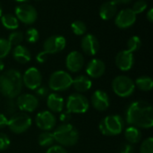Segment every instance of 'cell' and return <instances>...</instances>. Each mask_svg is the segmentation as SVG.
<instances>
[{
	"mask_svg": "<svg viewBox=\"0 0 153 153\" xmlns=\"http://www.w3.org/2000/svg\"><path fill=\"white\" fill-rule=\"evenodd\" d=\"M24 39L23 33L19 31V30H14L12 33L9 34L7 40L9 41V43L11 44V46H17V45H21V43L22 42Z\"/></svg>",
	"mask_w": 153,
	"mask_h": 153,
	"instance_id": "cell-29",
	"label": "cell"
},
{
	"mask_svg": "<svg viewBox=\"0 0 153 153\" xmlns=\"http://www.w3.org/2000/svg\"><path fill=\"white\" fill-rule=\"evenodd\" d=\"M53 136L55 142L58 143L60 145L71 147L77 143L79 140V132L71 124L65 123L55 129Z\"/></svg>",
	"mask_w": 153,
	"mask_h": 153,
	"instance_id": "cell-3",
	"label": "cell"
},
{
	"mask_svg": "<svg viewBox=\"0 0 153 153\" xmlns=\"http://www.w3.org/2000/svg\"><path fill=\"white\" fill-rule=\"evenodd\" d=\"M125 137L128 143L130 144H136L142 139V133L139 128L135 126H129L125 131Z\"/></svg>",
	"mask_w": 153,
	"mask_h": 153,
	"instance_id": "cell-24",
	"label": "cell"
},
{
	"mask_svg": "<svg viewBox=\"0 0 153 153\" xmlns=\"http://www.w3.org/2000/svg\"><path fill=\"white\" fill-rule=\"evenodd\" d=\"M39 33L35 28H29L25 32V39L29 43H36L39 40Z\"/></svg>",
	"mask_w": 153,
	"mask_h": 153,
	"instance_id": "cell-32",
	"label": "cell"
},
{
	"mask_svg": "<svg viewBox=\"0 0 153 153\" xmlns=\"http://www.w3.org/2000/svg\"><path fill=\"white\" fill-rule=\"evenodd\" d=\"M32 124V120L25 112H16L8 119L7 126L14 134H22L26 132Z\"/></svg>",
	"mask_w": 153,
	"mask_h": 153,
	"instance_id": "cell-7",
	"label": "cell"
},
{
	"mask_svg": "<svg viewBox=\"0 0 153 153\" xmlns=\"http://www.w3.org/2000/svg\"><path fill=\"white\" fill-rule=\"evenodd\" d=\"M141 46H142L141 39L138 36H133L127 41V49L126 50L134 53V52L137 51L138 49H140Z\"/></svg>",
	"mask_w": 153,
	"mask_h": 153,
	"instance_id": "cell-30",
	"label": "cell"
},
{
	"mask_svg": "<svg viewBox=\"0 0 153 153\" xmlns=\"http://www.w3.org/2000/svg\"><path fill=\"white\" fill-rule=\"evenodd\" d=\"M18 107L16 104V100L14 99H8L5 102V112L8 116H13L16 113Z\"/></svg>",
	"mask_w": 153,
	"mask_h": 153,
	"instance_id": "cell-34",
	"label": "cell"
},
{
	"mask_svg": "<svg viewBox=\"0 0 153 153\" xmlns=\"http://www.w3.org/2000/svg\"><path fill=\"white\" fill-rule=\"evenodd\" d=\"M47 105L50 112L60 113L64 109L65 101L64 99L57 93H51L47 97Z\"/></svg>",
	"mask_w": 153,
	"mask_h": 153,
	"instance_id": "cell-21",
	"label": "cell"
},
{
	"mask_svg": "<svg viewBox=\"0 0 153 153\" xmlns=\"http://www.w3.org/2000/svg\"><path fill=\"white\" fill-rule=\"evenodd\" d=\"M47 57H48V54L45 51H41L36 56V60L39 64H44L47 61Z\"/></svg>",
	"mask_w": 153,
	"mask_h": 153,
	"instance_id": "cell-41",
	"label": "cell"
},
{
	"mask_svg": "<svg viewBox=\"0 0 153 153\" xmlns=\"http://www.w3.org/2000/svg\"><path fill=\"white\" fill-rule=\"evenodd\" d=\"M106 71V65L105 63L97 58L91 59L86 66V73L88 77L91 78H100L101 77Z\"/></svg>",
	"mask_w": 153,
	"mask_h": 153,
	"instance_id": "cell-19",
	"label": "cell"
},
{
	"mask_svg": "<svg viewBox=\"0 0 153 153\" xmlns=\"http://www.w3.org/2000/svg\"><path fill=\"white\" fill-rule=\"evenodd\" d=\"M66 46V39L60 35H53L48 37L43 44V51L48 55L56 54L65 49Z\"/></svg>",
	"mask_w": 153,
	"mask_h": 153,
	"instance_id": "cell-10",
	"label": "cell"
},
{
	"mask_svg": "<svg viewBox=\"0 0 153 153\" xmlns=\"http://www.w3.org/2000/svg\"><path fill=\"white\" fill-rule=\"evenodd\" d=\"M84 65V58L79 51H72L65 59L66 68L72 73H77L82 70Z\"/></svg>",
	"mask_w": 153,
	"mask_h": 153,
	"instance_id": "cell-17",
	"label": "cell"
},
{
	"mask_svg": "<svg viewBox=\"0 0 153 153\" xmlns=\"http://www.w3.org/2000/svg\"><path fill=\"white\" fill-rule=\"evenodd\" d=\"M112 89L117 96L121 98H127L134 93L135 84L130 77L126 75H118L115 77L112 82Z\"/></svg>",
	"mask_w": 153,
	"mask_h": 153,
	"instance_id": "cell-6",
	"label": "cell"
},
{
	"mask_svg": "<svg viewBox=\"0 0 153 153\" xmlns=\"http://www.w3.org/2000/svg\"><path fill=\"white\" fill-rule=\"evenodd\" d=\"M14 13L18 21L27 25L34 23L38 18L37 10L32 5L25 3L17 5L14 9Z\"/></svg>",
	"mask_w": 153,
	"mask_h": 153,
	"instance_id": "cell-9",
	"label": "cell"
},
{
	"mask_svg": "<svg viewBox=\"0 0 153 153\" xmlns=\"http://www.w3.org/2000/svg\"><path fill=\"white\" fill-rule=\"evenodd\" d=\"M134 64V54L128 50H122L116 56V65L123 72H127L132 69Z\"/></svg>",
	"mask_w": 153,
	"mask_h": 153,
	"instance_id": "cell-18",
	"label": "cell"
},
{
	"mask_svg": "<svg viewBox=\"0 0 153 153\" xmlns=\"http://www.w3.org/2000/svg\"><path fill=\"white\" fill-rule=\"evenodd\" d=\"M11 49H12V46L9 43V41L5 39L0 38V59L7 56Z\"/></svg>",
	"mask_w": 153,
	"mask_h": 153,
	"instance_id": "cell-31",
	"label": "cell"
},
{
	"mask_svg": "<svg viewBox=\"0 0 153 153\" xmlns=\"http://www.w3.org/2000/svg\"><path fill=\"white\" fill-rule=\"evenodd\" d=\"M18 109L22 112H33L39 107V99L30 93L19 95L16 100Z\"/></svg>",
	"mask_w": 153,
	"mask_h": 153,
	"instance_id": "cell-12",
	"label": "cell"
},
{
	"mask_svg": "<svg viewBox=\"0 0 153 153\" xmlns=\"http://www.w3.org/2000/svg\"><path fill=\"white\" fill-rule=\"evenodd\" d=\"M146 18H147V20L150 22H153V9L152 8H151L148 12H147V13H146Z\"/></svg>",
	"mask_w": 153,
	"mask_h": 153,
	"instance_id": "cell-43",
	"label": "cell"
},
{
	"mask_svg": "<svg viewBox=\"0 0 153 153\" xmlns=\"http://www.w3.org/2000/svg\"><path fill=\"white\" fill-rule=\"evenodd\" d=\"M117 4H128L132 0H114Z\"/></svg>",
	"mask_w": 153,
	"mask_h": 153,
	"instance_id": "cell-44",
	"label": "cell"
},
{
	"mask_svg": "<svg viewBox=\"0 0 153 153\" xmlns=\"http://www.w3.org/2000/svg\"><path fill=\"white\" fill-rule=\"evenodd\" d=\"M147 7H148V4H147V2H146L145 0H138V1H136V2L134 4L133 8H131V9H132V10L134 12V13L137 15V14H139V13H143V12L146 10Z\"/></svg>",
	"mask_w": 153,
	"mask_h": 153,
	"instance_id": "cell-35",
	"label": "cell"
},
{
	"mask_svg": "<svg viewBox=\"0 0 153 153\" xmlns=\"http://www.w3.org/2000/svg\"><path fill=\"white\" fill-rule=\"evenodd\" d=\"M91 102L93 108L98 111H106L110 105L108 93L102 90H97L92 93Z\"/></svg>",
	"mask_w": 153,
	"mask_h": 153,
	"instance_id": "cell-15",
	"label": "cell"
},
{
	"mask_svg": "<svg viewBox=\"0 0 153 153\" xmlns=\"http://www.w3.org/2000/svg\"><path fill=\"white\" fill-rule=\"evenodd\" d=\"M2 13H3V9H2V6H1V4H0V18H1V16L3 15Z\"/></svg>",
	"mask_w": 153,
	"mask_h": 153,
	"instance_id": "cell-47",
	"label": "cell"
},
{
	"mask_svg": "<svg viewBox=\"0 0 153 153\" xmlns=\"http://www.w3.org/2000/svg\"><path fill=\"white\" fill-rule=\"evenodd\" d=\"M140 153H153L152 137H149L142 143L140 147Z\"/></svg>",
	"mask_w": 153,
	"mask_h": 153,
	"instance_id": "cell-33",
	"label": "cell"
},
{
	"mask_svg": "<svg viewBox=\"0 0 153 153\" xmlns=\"http://www.w3.org/2000/svg\"><path fill=\"white\" fill-rule=\"evenodd\" d=\"M22 78V84L25 85L26 88L30 90H36L41 85L42 76L40 72L36 67H30L28 68L23 75Z\"/></svg>",
	"mask_w": 153,
	"mask_h": 153,
	"instance_id": "cell-11",
	"label": "cell"
},
{
	"mask_svg": "<svg viewBox=\"0 0 153 153\" xmlns=\"http://www.w3.org/2000/svg\"><path fill=\"white\" fill-rule=\"evenodd\" d=\"M7 124H8V119L6 116L4 114L0 113V128H4L7 126Z\"/></svg>",
	"mask_w": 153,
	"mask_h": 153,
	"instance_id": "cell-42",
	"label": "cell"
},
{
	"mask_svg": "<svg viewBox=\"0 0 153 153\" xmlns=\"http://www.w3.org/2000/svg\"><path fill=\"white\" fill-rule=\"evenodd\" d=\"M117 13V4L114 0H109L101 4L100 8V17L104 21H108L116 16Z\"/></svg>",
	"mask_w": 153,
	"mask_h": 153,
	"instance_id": "cell-20",
	"label": "cell"
},
{
	"mask_svg": "<svg viewBox=\"0 0 153 153\" xmlns=\"http://www.w3.org/2000/svg\"><path fill=\"white\" fill-rule=\"evenodd\" d=\"M10 143L11 142L9 137L4 133H0V151L7 149L8 146L10 145Z\"/></svg>",
	"mask_w": 153,
	"mask_h": 153,
	"instance_id": "cell-37",
	"label": "cell"
},
{
	"mask_svg": "<svg viewBox=\"0 0 153 153\" xmlns=\"http://www.w3.org/2000/svg\"><path fill=\"white\" fill-rule=\"evenodd\" d=\"M35 93H36V97L38 99H45L48 96L49 90L46 86H39V88H37L35 90Z\"/></svg>",
	"mask_w": 153,
	"mask_h": 153,
	"instance_id": "cell-36",
	"label": "cell"
},
{
	"mask_svg": "<svg viewBox=\"0 0 153 153\" xmlns=\"http://www.w3.org/2000/svg\"><path fill=\"white\" fill-rule=\"evenodd\" d=\"M73 83L72 76L65 71L58 70L54 72L48 80V87L55 91H64L68 90Z\"/></svg>",
	"mask_w": 153,
	"mask_h": 153,
	"instance_id": "cell-5",
	"label": "cell"
},
{
	"mask_svg": "<svg viewBox=\"0 0 153 153\" xmlns=\"http://www.w3.org/2000/svg\"><path fill=\"white\" fill-rule=\"evenodd\" d=\"M22 89V78L16 69H9L0 74V92L7 99H15Z\"/></svg>",
	"mask_w": 153,
	"mask_h": 153,
	"instance_id": "cell-2",
	"label": "cell"
},
{
	"mask_svg": "<svg viewBox=\"0 0 153 153\" xmlns=\"http://www.w3.org/2000/svg\"><path fill=\"white\" fill-rule=\"evenodd\" d=\"M4 65L2 59H0V73L4 70Z\"/></svg>",
	"mask_w": 153,
	"mask_h": 153,
	"instance_id": "cell-45",
	"label": "cell"
},
{
	"mask_svg": "<svg viewBox=\"0 0 153 153\" xmlns=\"http://www.w3.org/2000/svg\"><path fill=\"white\" fill-rule=\"evenodd\" d=\"M90 108L88 99L81 93L71 94L66 102V110L71 114H82Z\"/></svg>",
	"mask_w": 153,
	"mask_h": 153,
	"instance_id": "cell-8",
	"label": "cell"
},
{
	"mask_svg": "<svg viewBox=\"0 0 153 153\" xmlns=\"http://www.w3.org/2000/svg\"><path fill=\"white\" fill-rule=\"evenodd\" d=\"M118 153H134V148L130 143H124L120 147Z\"/></svg>",
	"mask_w": 153,
	"mask_h": 153,
	"instance_id": "cell-39",
	"label": "cell"
},
{
	"mask_svg": "<svg viewBox=\"0 0 153 153\" xmlns=\"http://www.w3.org/2000/svg\"><path fill=\"white\" fill-rule=\"evenodd\" d=\"M13 57L16 62L20 64H26L30 62L31 55L30 50L26 47L22 45H17L13 49Z\"/></svg>",
	"mask_w": 153,
	"mask_h": 153,
	"instance_id": "cell-22",
	"label": "cell"
},
{
	"mask_svg": "<svg viewBox=\"0 0 153 153\" xmlns=\"http://www.w3.org/2000/svg\"><path fill=\"white\" fill-rule=\"evenodd\" d=\"M71 29H72V31L77 36L84 35L87 31V26L82 21H74V22H72Z\"/></svg>",
	"mask_w": 153,
	"mask_h": 153,
	"instance_id": "cell-28",
	"label": "cell"
},
{
	"mask_svg": "<svg viewBox=\"0 0 153 153\" xmlns=\"http://www.w3.org/2000/svg\"><path fill=\"white\" fill-rule=\"evenodd\" d=\"M81 47L82 51L86 55L94 56L100 50V42L93 34L88 33L86 35H83L81 41Z\"/></svg>",
	"mask_w": 153,
	"mask_h": 153,
	"instance_id": "cell-16",
	"label": "cell"
},
{
	"mask_svg": "<svg viewBox=\"0 0 153 153\" xmlns=\"http://www.w3.org/2000/svg\"><path fill=\"white\" fill-rule=\"evenodd\" d=\"M1 22L3 26L7 30H16L19 26V21L16 16L6 13L1 16Z\"/></svg>",
	"mask_w": 153,
	"mask_h": 153,
	"instance_id": "cell-26",
	"label": "cell"
},
{
	"mask_svg": "<svg viewBox=\"0 0 153 153\" xmlns=\"http://www.w3.org/2000/svg\"><path fill=\"white\" fill-rule=\"evenodd\" d=\"M72 86L74 88V90L78 92H85L88 91L91 86H92V82L91 80L86 76V75H79L76 78L73 79V83Z\"/></svg>",
	"mask_w": 153,
	"mask_h": 153,
	"instance_id": "cell-23",
	"label": "cell"
},
{
	"mask_svg": "<svg viewBox=\"0 0 153 153\" xmlns=\"http://www.w3.org/2000/svg\"><path fill=\"white\" fill-rule=\"evenodd\" d=\"M38 143L41 147H50L54 144L55 139L53 136V133L48 131L42 132L38 138Z\"/></svg>",
	"mask_w": 153,
	"mask_h": 153,
	"instance_id": "cell-27",
	"label": "cell"
},
{
	"mask_svg": "<svg viewBox=\"0 0 153 153\" xmlns=\"http://www.w3.org/2000/svg\"><path fill=\"white\" fill-rule=\"evenodd\" d=\"M125 126L123 117L119 115H109L105 117L100 122V131L102 134L107 136H116L120 134Z\"/></svg>",
	"mask_w": 153,
	"mask_h": 153,
	"instance_id": "cell-4",
	"label": "cell"
},
{
	"mask_svg": "<svg viewBox=\"0 0 153 153\" xmlns=\"http://www.w3.org/2000/svg\"><path fill=\"white\" fill-rule=\"evenodd\" d=\"M14 1H16V2H19V3L22 4V3H26V2H27V1H29V0H14Z\"/></svg>",
	"mask_w": 153,
	"mask_h": 153,
	"instance_id": "cell-46",
	"label": "cell"
},
{
	"mask_svg": "<svg viewBox=\"0 0 153 153\" xmlns=\"http://www.w3.org/2000/svg\"><path fill=\"white\" fill-rule=\"evenodd\" d=\"M35 122L37 126L42 131H51L56 125V117L48 110H44L38 113Z\"/></svg>",
	"mask_w": 153,
	"mask_h": 153,
	"instance_id": "cell-13",
	"label": "cell"
},
{
	"mask_svg": "<svg viewBox=\"0 0 153 153\" xmlns=\"http://www.w3.org/2000/svg\"><path fill=\"white\" fill-rule=\"evenodd\" d=\"M71 117H72V114H71L70 112H68L67 110L60 112L59 119H60V121H61L63 124H65V123H68V121L71 119Z\"/></svg>",
	"mask_w": 153,
	"mask_h": 153,
	"instance_id": "cell-40",
	"label": "cell"
},
{
	"mask_svg": "<svg viewBox=\"0 0 153 153\" xmlns=\"http://www.w3.org/2000/svg\"><path fill=\"white\" fill-rule=\"evenodd\" d=\"M126 120L128 125L137 128H152L153 126L152 107L146 101H134L126 108Z\"/></svg>",
	"mask_w": 153,
	"mask_h": 153,
	"instance_id": "cell-1",
	"label": "cell"
},
{
	"mask_svg": "<svg viewBox=\"0 0 153 153\" xmlns=\"http://www.w3.org/2000/svg\"><path fill=\"white\" fill-rule=\"evenodd\" d=\"M38 1H40V0H38Z\"/></svg>",
	"mask_w": 153,
	"mask_h": 153,
	"instance_id": "cell-48",
	"label": "cell"
},
{
	"mask_svg": "<svg viewBox=\"0 0 153 153\" xmlns=\"http://www.w3.org/2000/svg\"><path fill=\"white\" fill-rule=\"evenodd\" d=\"M46 153H67L65 149L60 145H52L50 146Z\"/></svg>",
	"mask_w": 153,
	"mask_h": 153,
	"instance_id": "cell-38",
	"label": "cell"
},
{
	"mask_svg": "<svg viewBox=\"0 0 153 153\" xmlns=\"http://www.w3.org/2000/svg\"><path fill=\"white\" fill-rule=\"evenodd\" d=\"M136 21V14L131 8L121 10L116 14L115 24L120 29H128L134 24Z\"/></svg>",
	"mask_w": 153,
	"mask_h": 153,
	"instance_id": "cell-14",
	"label": "cell"
},
{
	"mask_svg": "<svg viewBox=\"0 0 153 153\" xmlns=\"http://www.w3.org/2000/svg\"><path fill=\"white\" fill-rule=\"evenodd\" d=\"M134 84L135 87H137L139 90L143 91H150L152 90L153 80L149 76L143 75L137 78L136 81L134 82Z\"/></svg>",
	"mask_w": 153,
	"mask_h": 153,
	"instance_id": "cell-25",
	"label": "cell"
}]
</instances>
